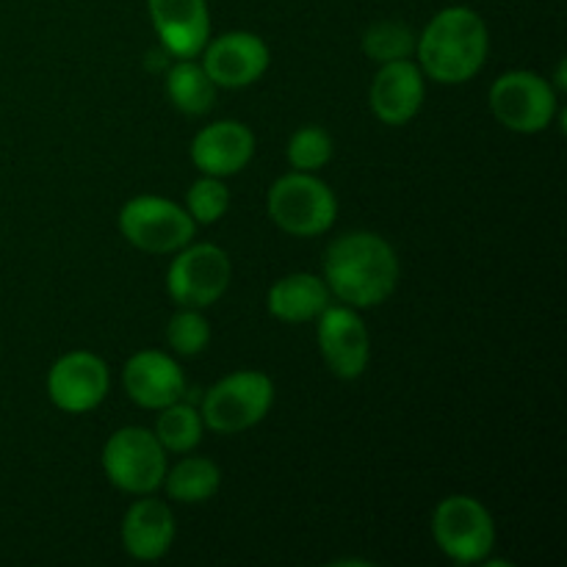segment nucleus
<instances>
[{
    "label": "nucleus",
    "instance_id": "1",
    "mask_svg": "<svg viewBox=\"0 0 567 567\" xmlns=\"http://www.w3.org/2000/svg\"><path fill=\"white\" fill-rule=\"evenodd\" d=\"M321 280L349 308H377L396 291L399 258L377 233H347L327 247Z\"/></svg>",
    "mask_w": 567,
    "mask_h": 567
},
{
    "label": "nucleus",
    "instance_id": "2",
    "mask_svg": "<svg viewBox=\"0 0 567 567\" xmlns=\"http://www.w3.org/2000/svg\"><path fill=\"white\" fill-rule=\"evenodd\" d=\"M491 50L487 25L468 6H449L437 11L415 39L421 72L443 86L465 83L482 70Z\"/></svg>",
    "mask_w": 567,
    "mask_h": 567
},
{
    "label": "nucleus",
    "instance_id": "3",
    "mask_svg": "<svg viewBox=\"0 0 567 567\" xmlns=\"http://www.w3.org/2000/svg\"><path fill=\"white\" fill-rule=\"evenodd\" d=\"M271 221L282 233L297 238H313L330 230L338 216V199L332 188L313 172H288L271 183L266 197Z\"/></svg>",
    "mask_w": 567,
    "mask_h": 567
},
{
    "label": "nucleus",
    "instance_id": "4",
    "mask_svg": "<svg viewBox=\"0 0 567 567\" xmlns=\"http://www.w3.org/2000/svg\"><path fill=\"white\" fill-rule=\"evenodd\" d=\"M275 404V382L269 374L255 369L233 371L221 377L203 399V424L219 435H238L252 430L269 415Z\"/></svg>",
    "mask_w": 567,
    "mask_h": 567
},
{
    "label": "nucleus",
    "instance_id": "5",
    "mask_svg": "<svg viewBox=\"0 0 567 567\" xmlns=\"http://www.w3.org/2000/svg\"><path fill=\"white\" fill-rule=\"evenodd\" d=\"M116 227L127 244L150 255H169L192 244L197 225L186 208L155 194H142L122 205Z\"/></svg>",
    "mask_w": 567,
    "mask_h": 567
},
{
    "label": "nucleus",
    "instance_id": "6",
    "mask_svg": "<svg viewBox=\"0 0 567 567\" xmlns=\"http://www.w3.org/2000/svg\"><path fill=\"white\" fill-rule=\"evenodd\" d=\"M432 537L452 563L476 565L496 548V524L480 498L449 496L432 515Z\"/></svg>",
    "mask_w": 567,
    "mask_h": 567
},
{
    "label": "nucleus",
    "instance_id": "7",
    "mask_svg": "<svg viewBox=\"0 0 567 567\" xmlns=\"http://www.w3.org/2000/svg\"><path fill=\"white\" fill-rule=\"evenodd\" d=\"M103 471L111 485L131 496H147L164 485L166 449L142 426L116 430L103 446Z\"/></svg>",
    "mask_w": 567,
    "mask_h": 567
},
{
    "label": "nucleus",
    "instance_id": "8",
    "mask_svg": "<svg viewBox=\"0 0 567 567\" xmlns=\"http://www.w3.org/2000/svg\"><path fill=\"white\" fill-rule=\"evenodd\" d=\"M493 116L513 133H540L557 116V92L543 75L529 70H513L496 78L487 94Z\"/></svg>",
    "mask_w": 567,
    "mask_h": 567
},
{
    "label": "nucleus",
    "instance_id": "9",
    "mask_svg": "<svg viewBox=\"0 0 567 567\" xmlns=\"http://www.w3.org/2000/svg\"><path fill=\"white\" fill-rule=\"evenodd\" d=\"M233 264L216 244H186L166 271V291L181 308L203 310L225 297Z\"/></svg>",
    "mask_w": 567,
    "mask_h": 567
},
{
    "label": "nucleus",
    "instance_id": "10",
    "mask_svg": "<svg viewBox=\"0 0 567 567\" xmlns=\"http://www.w3.org/2000/svg\"><path fill=\"white\" fill-rule=\"evenodd\" d=\"M321 358L338 380H358L369 369L371 338L349 305H327L316 319Z\"/></svg>",
    "mask_w": 567,
    "mask_h": 567
},
{
    "label": "nucleus",
    "instance_id": "11",
    "mask_svg": "<svg viewBox=\"0 0 567 567\" xmlns=\"http://www.w3.org/2000/svg\"><path fill=\"white\" fill-rule=\"evenodd\" d=\"M109 365L94 352H66L48 371V396L61 413H89L109 396Z\"/></svg>",
    "mask_w": 567,
    "mask_h": 567
},
{
    "label": "nucleus",
    "instance_id": "12",
    "mask_svg": "<svg viewBox=\"0 0 567 567\" xmlns=\"http://www.w3.org/2000/svg\"><path fill=\"white\" fill-rule=\"evenodd\" d=\"M269 44L249 31H230L208 39L203 48V66L216 89H247L269 70Z\"/></svg>",
    "mask_w": 567,
    "mask_h": 567
},
{
    "label": "nucleus",
    "instance_id": "13",
    "mask_svg": "<svg viewBox=\"0 0 567 567\" xmlns=\"http://www.w3.org/2000/svg\"><path fill=\"white\" fill-rule=\"evenodd\" d=\"M424 97V72H421V66L413 64L410 59L380 64V72H377L369 89V103L374 116L393 127L408 125V122L421 111Z\"/></svg>",
    "mask_w": 567,
    "mask_h": 567
},
{
    "label": "nucleus",
    "instance_id": "14",
    "mask_svg": "<svg viewBox=\"0 0 567 567\" xmlns=\"http://www.w3.org/2000/svg\"><path fill=\"white\" fill-rule=\"evenodd\" d=\"M122 382H125L127 396L144 410H164L181 402L186 393L183 369L158 349H142L133 354L122 371Z\"/></svg>",
    "mask_w": 567,
    "mask_h": 567
},
{
    "label": "nucleus",
    "instance_id": "15",
    "mask_svg": "<svg viewBox=\"0 0 567 567\" xmlns=\"http://www.w3.org/2000/svg\"><path fill=\"white\" fill-rule=\"evenodd\" d=\"M150 20L161 44L175 59H194L210 39V14L205 0H147Z\"/></svg>",
    "mask_w": 567,
    "mask_h": 567
},
{
    "label": "nucleus",
    "instance_id": "16",
    "mask_svg": "<svg viewBox=\"0 0 567 567\" xmlns=\"http://www.w3.org/2000/svg\"><path fill=\"white\" fill-rule=\"evenodd\" d=\"M255 155V133L244 122L221 120L205 125L192 142V164L203 175H238Z\"/></svg>",
    "mask_w": 567,
    "mask_h": 567
},
{
    "label": "nucleus",
    "instance_id": "17",
    "mask_svg": "<svg viewBox=\"0 0 567 567\" xmlns=\"http://www.w3.org/2000/svg\"><path fill=\"white\" fill-rule=\"evenodd\" d=\"M175 543V515L158 498L133 502L122 518V546L138 563H155Z\"/></svg>",
    "mask_w": 567,
    "mask_h": 567
},
{
    "label": "nucleus",
    "instance_id": "18",
    "mask_svg": "<svg viewBox=\"0 0 567 567\" xmlns=\"http://www.w3.org/2000/svg\"><path fill=\"white\" fill-rule=\"evenodd\" d=\"M327 305H330V288L321 277L308 275V271H297V275L277 280L266 297L269 313L286 324L316 321Z\"/></svg>",
    "mask_w": 567,
    "mask_h": 567
},
{
    "label": "nucleus",
    "instance_id": "19",
    "mask_svg": "<svg viewBox=\"0 0 567 567\" xmlns=\"http://www.w3.org/2000/svg\"><path fill=\"white\" fill-rule=\"evenodd\" d=\"M166 97L177 111L188 116H203L216 103V83L210 81L203 64L181 59L166 72Z\"/></svg>",
    "mask_w": 567,
    "mask_h": 567
},
{
    "label": "nucleus",
    "instance_id": "20",
    "mask_svg": "<svg viewBox=\"0 0 567 567\" xmlns=\"http://www.w3.org/2000/svg\"><path fill=\"white\" fill-rule=\"evenodd\" d=\"M221 485L219 465L210 463L208 457H186L166 471L164 487L172 502L181 504H203L216 496Z\"/></svg>",
    "mask_w": 567,
    "mask_h": 567
},
{
    "label": "nucleus",
    "instance_id": "21",
    "mask_svg": "<svg viewBox=\"0 0 567 567\" xmlns=\"http://www.w3.org/2000/svg\"><path fill=\"white\" fill-rule=\"evenodd\" d=\"M158 413L161 415L155 421V437H158V443L166 452L186 454L199 446L205 430L199 410H194L192 404L175 402L169 408L158 410Z\"/></svg>",
    "mask_w": 567,
    "mask_h": 567
},
{
    "label": "nucleus",
    "instance_id": "22",
    "mask_svg": "<svg viewBox=\"0 0 567 567\" xmlns=\"http://www.w3.org/2000/svg\"><path fill=\"white\" fill-rule=\"evenodd\" d=\"M415 33L408 22L402 20H380L374 25L365 28L363 33V53L374 59L377 64H388V61L410 59L415 50Z\"/></svg>",
    "mask_w": 567,
    "mask_h": 567
},
{
    "label": "nucleus",
    "instance_id": "23",
    "mask_svg": "<svg viewBox=\"0 0 567 567\" xmlns=\"http://www.w3.org/2000/svg\"><path fill=\"white\" fill-rule=\"evenodd\" d=\"M230 208V192L221 183V177L203 175L194 181L186 192V210L194 225H214Z\"/></svg>",
    "mask_w": 567,
    "mask_h": 567
},
{
    "label": "nucleus",
    "instance_id": "24",
    "mask_svg": "<svg viewBox=\"0 0 567 567\" xmlns=\"http://www.w3.org/2000/svg\"><path fill=\"white\" fill-rule=\"evenodd\" d=\"M166 341H169L172 352L183 354V358H197L210 343L208 319L194 308L177 310L166 324Z\"/></svg>",
    "mask_w": 567,
    "mask_h": 567
},
{
    "label": "nucleus",
    "instance_id": "25",
    "mask_svg": "<svg viewBox=\"0 0 567 567\" xmlns=\"http://www.w3.org/2000/svg\"><path fill=\"white\" fill-rule=\"evenodd\" d=\"M288 164L297 172H316L330 164L332 158V136L319 125L299 127L286 147Z\"/></svg>",
    "mask_w": 567,
    "mask_h": 567
}]
</instances>
